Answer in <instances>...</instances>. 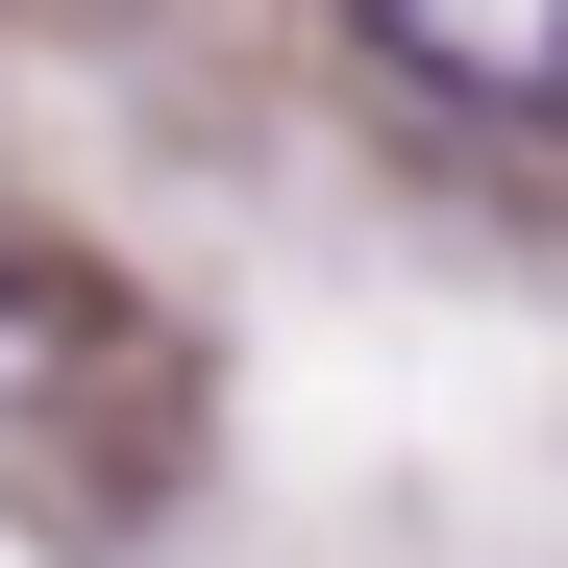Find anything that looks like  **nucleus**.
<instances>
[{
    "mask_svg": "<svg viewBox=\"0 0 568 568\" xmlns=\"http://www.w3.org/2000/svg\"><path fill=\"white\" fill-rule=\"evenodd\" d=\"M371 26V74H396L420 124H469V149H568V0H346Z\"/></svg>",
    "mask_w": 568,
    "mask_h": 568,
    "instance_id": "obj_1",
    "label": "nucleus"
}]
</instances>
